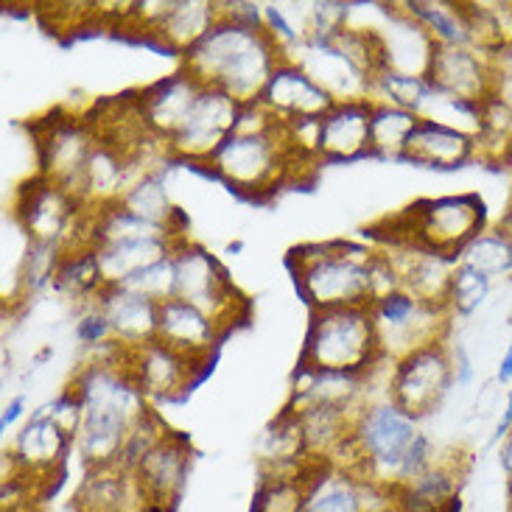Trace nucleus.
<instances>
[{
    "mask_svg": "<svg viewBox=\"0 0 512 512\" xmlns=\"http://www.w3.org/2000/svg\"><path fill=\"white\" fill-rule=\"evenodd\" d=\"M392 261L401 272L403 291L415 294L417 300H423V303H448L451 277H454V269H457L454 258H445V255H437V252L403 250V255H392Z\"/></svg>",
    "mask_w": 512,
    "mask_h": 512,
    "instance_id": "a878e982",
    "label": "nucleus"
},
{
    "mask_svg": "<svg viewBox=\"0 0 512 512\" xmlns=\"http://www.w3.org/2000/svg\"><path fill=\"white\" fill-rule=\"evenodd\" d=\"M373 101H339L319 118L317 157L322 163H350L370 157Z\"/></svg>",
    "mask_w": 512,
    "mask_h": 512,
    "instance_id": "a211bd4d",
    "label": "nucleus"
},
{
    "mask_svg": "<svg viewBox=\"0 0 512 512\" xmlns=\"http://www.w3.org/2000/svg\"><path fill=\"white\" fill-rule=\"evenodd\" d=\"M199 93H202V84L194 82L180 68L177 73H171L166 79H160V82L149 84L146 90L135 93V98H138V107L154 138L168 143L182 126L185 115L196 104Z\"/></svg>",
    "mask_w": 512,
    "mask_h": 512,
    "instance_id": "aec40b11",
    "label": "nucleus"
},
{
    "mask_svg": "<svg viewBox=\"0 0 512 512\" xmlns=\"http://www.w3.org/2000/svg\"><path fill=\"white\" fill-rule=\"evenodd\" d=\"M76 339H79L84 347L96 350V353L115 342L110 322L101 314V308L96 305V300L82 308V317L76 322Z\"/></svg>",
    "mask_w": 512,
    "mask_h": 512,
    "instance_id": "e433bc0d",
    "label": "nucleus"
},
{
    "mask_svg": "<svg viewBox=\"0 0 512 512\" xmlns=\"http://www.w3.org/2000/svg\"><path fill=\"white\" fill-rule=\"evenodd\" d=\"M375 250L356 241L303 244L289 252L297 291L311 311L373 305Z\"/></svg>",
    "mask_w": 512,
    "mask_h": 512,
    "instance_id": "7ed1b4c3",
    "label": "nucleus"
},
{
    "mask_svg": "<svg viewBox=\"0 0 512 512\" xmlns=\"http://www.w3.org/2000/svg\"><path fill=\"white\" fill-rule=\"evenodd\" d=\"M216 23H219V3L171 0V3H157V9L146 17V31L160 37L168 51L185 56Z\"/></svg>",
    "mask_w": 512,
    "mask_h": 512,
    "instance_id": "412c9836",
    "label": "nucleus"
},
{
    "mask_svg": "<svg viewBox=\"0 0 512 512\" xmlns=\"http://www.w3.org/2000/svg\"><path fill=\"white\" fill-rule=\"evenodd\" d=\"M403 12L409 14L437 45H471L462 3H448V0H409V3H403Z\"/></svg>",
    "mask_w": 512,
    "mask_h": 512,
    "instance_id": "cd10ccee",
    "label": "nucleus"
},
{
    "mask_svg": "<svg viewBox=\"0 0 512 512\" xmlns=\"http://www.w3.org/2000/svg\"><path fill=\"white\" fill-rule=\"evenodd\" d=\"M252 512H303V482L291 476H263Z\"/></svg>",
    "mask_w": 512,
    "mask_h": 512,
    "instance_id": "f704fd0d",
    "label": "nucleus"
},
{
    "mask_svg": "<svg viewBox=\"0 0 512 512\" xmlns=\"http://www.w3.org/2000/svg\"><path fill=\"white\" fill-rule=\"evenodd\" d=\"M303 512H367L361 479L325 459H308L300 473Z\"/></svg>",
    "mask_w": 512,
    "mask_h": 512,
    "instance_id": "4be33fe9",
    "label": "nucleus"
},
{
    "mask_svg": "<svg viewBox=\"0 0 512 512\" xmlns=\"http://www.w3.org/2000/svg\"><path fill=\"white\" fill-rule=\"evenodd\" d=\"M37 129V160L40 177L56 182L68 194L82 199V182L90 154L98 146L93 126L82 118H59L51 115Z\"/></svg>",
    "mask_w": 512,
    "mask_h": 512,
    "instance_id": "9b49d317",
    "label": "nucleus"
},
{
    "mask_svg": "<svg viewBox=\"0 0 512 512\" xmlns=\"http://www.w3.org/2000/svg\"><path fill=\"white\" fill-rule=\"evenodd\" d=\"M118 286H126L135 294H143V297H149L154 303L171 300L174 297V252L168 258H163V261L152 263V266L140 269L132 277H126L124 283H118Z\"/></svg>",
    "mask_w": 512,
    "mask_h": 512,
    "instance_id": "c9c22d12",
    "label": "nucleus"
},
{
    "mask_svg": "<svg viewBox=\"0 0 512 512\" xmlns=\"http://www.w3.org/2000/svg\"><path fill=\"white\" fill-rule=\"evenodd\" d=\"M174 297L205 311L224 336L250 317V303L236 289L227 269L188 238L174 247Z\"/></svg>",
    "mask_w": 512,
    "mask_h": 512,
    "instance_id": "0eeeda50",
    "label": "nucleus"
},
{
    "mask_svg": "<svg viewBox=\"0 0 512 512\" xmlns=\"http://www.w3.org/2000/svg\"><path fill=\"white\" fill-rule=\"evenodd\" d=\"M420 124V115L415 112L375 104L373 121H370V157L381 160H403L406 143Z\"/></svg>",
    "mask_w": 512,
    "mask_h": 512,
    "instance_id": "7c9ffc66",
    "label": "nucleus"
},
{
    "mask_svg": "<svg viewBox=\"0 0 512 512\" xmlns=\"http://www.w3.org/2000/svg\"><path fill=\"white\" fill-rule=\"evenodd\" d=\"M493 96L501 98L512 112V45L493 56Z\"/></svg>",
    "mask_w": 512,
    "mask_h": 512,
    "instance_id": "58836bf2",
    "label": "nucleus"
},
{
    "mask_svg": "<svg viewBox=\"0 0 512 512\" xmlns=\"http://www.w3.org/2000/svg\"><path fill=\"white\" fill-rule=\"evenodd\" d=\"M191 462H194L191 443L180 434L168 431L166 437L132 468L143 499L177 507L188 482V473H191Z\"/></svg>",
    "mask_w": 512,
    "mask_h": 512,
    "instance_id": "f3484780",
    "label": "nucleus"
},
{
    "mask_svg": "<svg viewBox=\"0 0 512 512\" xmlns=\"http://www.w3.org/2000/svg\"><path fill=\"white\" fill-rule=\"evenodd\" d=\"M154 339L210 370L213 356L224 342V331L196 305L171 297L157 308V336Z\"/></svg>",
    "mask_w": 512,
    "mask_h": 512,
    "instance_id": "dca6fc26",
    "label": "nucleus"
},
{
    "mask_svg": "<svg viewBox=\"0 0 512 512\" xmlns=\"http://www.w3.org/2000/svg\"><path fill=\"white\" fill-rule=\"evenodd\" d=\"M476 160V138L451 129V126L437 124V121H423L412 132L406 143L403 163L434 168V171H457Z\"/></svg>",
    "mask_w": 512,
    "mask_h": 512,
    "instance_id": "b1692460",
    "label": "nucleus"
},
{
    "mask_svg": "<svg viewBox=\"0 0 512 512\" xmlns=\"http://www.w3.org/2000/svg\"><path fill=\"white\" fill-rule=\"evenodd\" d=\"M431 96H434V87L426 76H412V73H401L392 68L378 70L373 79V90H370L373 104H387V107H398V110L415 112V115H423Z\"/></svg>",
    "mask_w": 512,
    "mask_h": 512,
    "instance_id": "2f4dec72",
    "label": "nucleus"
},
{
    "mask_svg": "<svg viewBox=\"0 0 512 512\" xmlns=\"http://www.w3.org/2000/svg\"><path fill=\"white\" fill-rule=\"evenodd\" d=\"M499 465L504 476H507V499L512 504V431L510 437L499 445Z\"/></svg>",
    "mask_w": 512,
    "mask_h": 512,
    "instance_id": "a19ab883",
    "label": "nucleus"
},
{
    "mask_svg": "<svg viewBox=\"0 0 512 512\" xmlns=\"http://www.w3.org/2000/svg\"><path fill=\"white\" fill-rule=\"evenodd\" d=\"M180 241L182 238H129V241L104 244L96 247L98 266L104 272V280L110 286H118L140 269L168 258Z\"/></svg>",
    "mask_w": 512,
    "mask_h": 512,
    "instance_id": "bb28decb",
    "label": "nucleus"
},
{
    "mask_svg": "<svg viewBox=\"0 0 512 512\" xmlns=\"http://www.w3.org/2000/svg\"><path fill=\"white\" fill-rule=\"evenodd\" d=\"M261 104L283 124H291V121H303V118H322L339 101L325 87H319L297 62L289 59L269 79Z\"/></svg>",
    "mask_w": 512,
    "mask_h": 512,
    "instance_id": "6ab92c4d",
    "label": "nucleus"
},
{
    "mask_svg": "<svg viewBox=\"0 0 512 512\" xmlns=\"http://www.w3.org/2000/svg\"><path fill=\"white\" fill-rule=\"evenodd\" d=\"M9 512H34V510H28V504H26V507H17V510H9Z\"/></svg>",
    "mask_w": 512,
    "mask_h": 512,
    "instance_id": "a18cd8bd",
    "label": "nucleus"
},
{
    "mask_svg": "<svg viewBox=\"0 0 512 512\" xmlns=\"http://www.w3.org/2000/svg\"><path fill=\"white\" fill-rule=\"evenodd\" d=\"M420 434L423 431L417 426V417L406 415L389 398L381 403L361 406L353 431H350V440L342 448L347 459L339 468H347L359 479L381 482V485L398 490L403 465H406Z\"/></svg>",
    "mask_w": 512,
    "mask_h": 512,
    "instance_id": "423d86ee",
    "label": "nucleus"
},
{
    "mask_svg": "<svg viewBox=\"0 0 512 512\" xmlns=\"http://www.w3.org/2000/svg\"><path fill=\"white\" fill-rule=\"evenodd\" d=\"M104 286H107V280H104V272L98 266L96 250H76L59 255V266H56L54 275L56 291L87 305L96 300L98 291Z\"/></svg>",
    "mask_w": 512,
    "mask_h": 512,
    "instance_id": "c756f323",
    "label": "nucleus"
},
{
    "mask_svg": "<svg viewBox=\"0 0 512 512\" xmlns=\"http://www.w3.org/2000/svg\"><path fill=\"white\" fill-rule=\"evenodd\" d=\"M426 79L443 96L485 104L493 96V59L471 45H437Z\"/></svg>",
    "mask_w": 512,
    "mask_h": 512,
    "instance_id": "2eb2a0df",
    "label": "nucleus"
},
{
    "mask_svg": "<svg viewBox=\"0 0 512 512\" xmlns=\"http://www.w3.org/2000/svg\"><path fill=\"white\" fill-rule=\"evenodd\" d=\"M487 230V205L479 194L420 199L387 222V244L437 252L459 261L462 250Z\"/></svg>",
    "mask_w": 512,
    "mask_h": 512,
    "instance_id": "20e7f679",
    "label": "nucleus"
},
{
    "mask_svg": "<svg viewBox=\"0 0 512 512\" xmlns=\"http://www.w3.org/2000/svg\"><path fill=\"white\" fill-rule=\"evenodd\" d=\"M143 501L135 473L129 468H90L73 493V512H140Z\"/></svg>",
    "mask_w": 512,
    "mask_h": 512,
    "instance_id": "393cba45",
    "label": "nucleus"
},
{
    "mask_svg": "<svg viewBox=\"0 0 512 512\" xmlns=\"http://www.w3.org/2000/svg\"><path fill=\"white\" fill-rule=\"evenodd\" d=\"M96 356H104L118 370H124L129 381L146 395V401H180L191 392L196 381L208 373V367L185 359L157 339L138 347L112 342L104 350H98Z\"/></svg>",
    "mask_w": 512,
    "mask_h": 512,
    "instance_id": "6e6552de",
    "label": "nucleus"
},
{
    "mask_svg": "<svg viewBox=\"0 0 512 512\" xmlns=\"http://www.w3.org/2000/svg\"><path fill=\"white\" fill-rule=\"evenodd\" d=\"M496 230H499L501 236L507 238V241L512 244V202H510V208L501 213V219L496 222Z\"/></svg>",
    "mask_w": 512,
    "mask_h": 512,
    "instance_id": "c03bdc74",
    "label": "nucleus"
},
{
    "mask_svg": "<svg viewBox=\"0 0 512 512\" xmlns=\"http://www.w3.org/2000/svg\"><path fill=\"white\" fill-rule=\"evenodd\" d=\"M23 406H26V398H23V395L12 398V403H9V406L3 409V415H0V431H9V426L17 423V417L23 415Z\"/></svg>",
    "mask_w": 512,
    "mask_h": 512,
    "instance_id": "79ce46f5",
    "label": "nucleus"
},
{
    "mask_svg": "<svg viewBox=\"0 0 512 512\" xmlns=\"http://www.w3.org/2000/svg\"><path fill=\"white\" fill-rule=\"evenodd\" d=\"M297 48H300V56L291 62H297L336 101H367L370 98L373 76L350 56V51L339 40V31L328 34V37L305 34Z\"/></svg>",
    "mask_w": 512,
    "mask_h": 512,
    "instance_id": "4468645a",
    "label": "nucleus"
},
{
    "mask_svg": "<svg viewBox=\"0 0 512 512\" xmlns=\"http://www.w3.org/2000/svg\"><path fill=\"white\" fill-rule=\"evenodd\" d=\"M121 208H126L129 213H135L140 219L152 224H163V227H171L177 236H182V230L174 227L177 219H182L180 210L171 205L166 191V182L160 177V171H149V174H140L138 180L132 182L126 188V194L118 199Z\"/></svg>",
    "mask_w": 512,
    "mask_h": 512,
    "instance_id": "c85d7f7f",
    "label": "nucleus"
},
{
    "mask_svg": "<svg viewBox=\"0 0 512 512\" xmlns=\"http://www.w3.org/2000/svg\"><path fill=\"white\" fill-rule=\"evenodd\" d=\"M454 381L457 378H454L451 347H445V342L420 347L395 361V370L389 378V401L406 415L420 420L445 401Z\"/></svg>",
    "mask_w": 512,
    "mask_h": 512,
    "instance_id": "9d476101",
    "label": "nucleus"
},
{
    "mask_svg": "<svg viewBox=\"0 0 512 512\" xmlns=\"http://www.w3.org/2000/svg\"><path fill=\"white\" fill-rule=\"evenodd\" d=\"M510 512H512V504H510Z\"/></svg>",
    "mask_w": 512,
    "mask_h": 512,
    "instance_id": "49530a36",
    "label": "nucleus"
},
{
    "mask_svg": "<svg viewBox=\"0 0 512 512\" xmlns=\"http://www.w3.org/2000/svg\"><path fill=\"white\" fill-rule=\"evenodd\" d=\"M459 261L473 266L476 272L490 277L493 283L507 280V277H512V244L493 227V230H485L473 238L471 244L462 250Z\"/></svg>",
    "mask_w": 512,
    "mask_h": 512,
    "instance_id": "473e14b6",
    "label": "nucleus"
},
{
    "mask_svg": "<svg viewBox=\"0 0 512 512\" xmlns=\"http://www.w3.org/2000/svg\"><path fill=\"white\" fill-rule=\"evenodd\" d=\"M96 305L110 322L112 336H115L118 345L138 347L146 345V342H154L160 303H154L143 294H135L126 286H110L107 283L104 289L98 291Z\"/></svg>",
    "mask_w": 512,
    "mask_h": 512,
    "instance_id": "5701e85b",
    "label": "nucleus"
},
{
    "mask_svg": "<svg viewBox=\"0 0 512 512\" xmlns=\"http://www.w3.org/2000/svg\"><path fill=\"white\" fill-rule=\"evenodd\" d=\"M289 59L266 26L238 23L219 14V23L182 56V70L202 87L219 90L247 107L261 101L269 79Z\"/></svg>",
    "mask_w": 512,
    "mask_h": 512,
    "instance_id": "f257e3e1",
    "label": "nucleus"
},
{
    "mask_svg": "<svg viewBox=\"0 0 512 512\" xmlns=\"http://www.w3.org/2000/svg\"><path fill=\"white\" fill-rule=\"evenodd\" d=\"M375 328L381 339L384 356L398 361L420 347L445 342V333L451 325V314L445 305H431L417 300L409 291H395L384 300L373 303Z\"/></svg>",
    "mask_w": 512,
    "mask_h": 512,
    "instance_id": "1a4fd4ad",
    "label": "nucleus"
},
{
    "mask_svg": "<svg viewBox=\"0 0 512 512\" xmlns=\"http://www.w3.org/2000/svg\"><path fill=\"white\" fill-rule=\"evenodd\" d=\"M496 381H499L501 387H510L512 384V339L507 350H504V356L499 361V370H496Z\"/></svg>",
    "mask_w": 512,
    "mask_h": 512,
    "instance_id": "37998d69",
    "label": "nucleus"
},
{
    "mask_svg": "<svg viewBox=\"0 0 512 512\" xmlns=\"http://www.w3.org/2000/svg\"><path fill=\"white\" fill-rule=\"evenodd\" d=\"M263 26H266V31H269V34H272V37H275V40L280 42L286 51H289V45H294V48H297V45H300L305 37V34H300L297 28L291 26L289 20L283 17V12H280L277 6H263Z\"/></svg>",
    "mask_w": 512,
    "mask_h": 512,
    "instance_id": "4c0bfd02",
    "label": "nucleus"
},
{
    "mask_svg": "<svg viewBox=\"0 0 512 512\" xmlns=\"http://www.w3.org/2000/svg\"><path fill=\"white\" fill-rule=\"evenodd\" d=\"M73 445L76 437L54 417L37 409L14 437L12 448L3 454V465H9V471H3V482H20L28 490L34 482L51 479L62 471Z\"/></svg>",
    "mask_w": 512,
    "mask_h": 512,
    "instance_id": "f8f14e48",
    "label": "nucleus"
},
{
    "mask_svg": "<svg viewBox=\"0 0 512 512\" xmlns=\"http://www.w3.org/2000/svg\"><path fill=\"white\" fill-rule=\"evenodd\" d=\"M493 291V280L476 272L468 263L457 261L454 277H451V289H448V314L451 317H471L476 314Z\"/></svg>",
    "mask_w": 512,
    "mask_h": 512,
    "instance_id": "72a5a7b5",
    "label": "nucleus"
},
{
    "mask_svg": "<svg viewBox=\"0 0 512 512\" xmlns=\"http://www.w3.org/2000/svg\"><path fill=\"white\" fill-rule=\"evenodd\" d=\"M451 361H454V378H457V384L468 387L473 378V367L471 359H468V353H465V347H451Z\"/></svg>",
    "mask_w": 512,
    "mask_h": 512,
    "instance_id": "ea45409f",
    "label": "nucleus"
},
{
    "mask_svg": "<svg viewBox=\"0 0 512 512\" xmlns=\"http://www.w3.org/2000/svg\"><path fill=\"white\" fill-rule=\"evenodd\" d=\"M241 104L219 90L202 87L191 112L185 115L174 138L166 143L171 160H182L191 166H208L210 157L222 149V143L236 132Z\"/></svg>",
    "mask_w": 512,
    "mask_h": 512,
    "instance_id": "ddd939ff",
    "label": "nucleus"
},
{
    "mask_svg": "<svg viewBox=\"0 0 512 512\" xmlns=\"http://www.w3.org/2000/svg\"><path fill=\"white\" fill-rule=\"evenodd\" d=\"M381 359L387 356L381 350L373 305L311 311V325L305 333L297 367L317 370V373L367 378V373Z\"/></svg>",
    "mask_w": 512,
    "mask_h": 512,
    "instance_id": "39448f33",
    "label": "nucleus"
},
{
    "mask_svg": "<svg viewBox=\"0 0 512 512\" xmlns=\"http://www.w3.org/2000/svg\"><path fill=\"white\" fill-rule=\"evenodd\" d=\"M319 166L317 157L297 152L286 138V124L269 132H233L222 149L210 157L208 171L213 177L250 199L277 194L289 182L303 180L305 168Z\"/></svg>",
    "mask_w": 512,
    "mask_h": 512,
    "instance_id": "f03ea898",
    "label": "nucleus"
}]
</instances>
